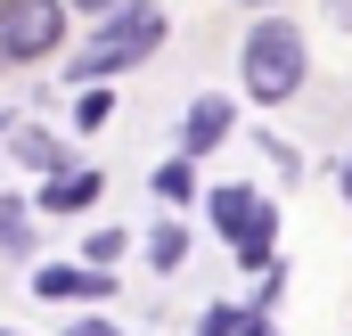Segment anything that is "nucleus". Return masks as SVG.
Segmentation results:
<instances>
[{
	"label": "nucleus",
	"mask_w": 352,
	"mask_h": 336,
	"mask_svg": "<svg viewBox=\"0 0 352 336\" xmlns=\"http://www.w3.org/2000/svg\"><path fill=\"white\" fill-rule=\"evenodd\" d=\"M156 41H164V8H156V0H123V8H115V25H98L82 50H74L66 83H98V74H115V66L148 58Z\"/></svg>",
	"instance_id": "1"
},
{
	"label": "nucleus",
	"mask_w": 352,
	"mask_h": 336,
	"mask_svg": "<svg viewBox=\"0 0 352 336\" xmlns=\"http://www.w3.org/2000/svg\"><path fill=\"white\" fill-rule=\"evenodd\" d=\"M246 90L278 107V98H295L303 90V33L287 25V17H263L254 33H246Z\"/></svg>",
	"instance_id": "2"
},
{
	"label": "nucleus",
	"mask_w": 352,
	"mask_h": 336,
	"mask_svg": "<svg viewBox=\"0 0 352 336\" xmlns=\"http://www.w3.org/2000/svg\"><path fill=\"white\" fill-rule=\"evenodd\" d=\"M66 41V8L58 0H8L0 8V58H50Z\"/></svg>",
	"instance_id": "3"
},
{
	"label": "nucleus",
	"mask_w": 352,
	"mask_h": 336,
	"mask_svg": "<svg viewBox=\"0 0 352 336\" xmlns=\"http://www.w3.org/2000/svg\"><path fill=\"white\" fill-rule=\"evenodd\" d=\"M213 230L246 254V262H270V205L254 189H213Z\"/></svg>",
	"instance_id": "4"
},
{
	"label": "nucleus",
	"mask_w": 352,
	"mask_h": 336,
	"mask_svg": "<svg viewBox=\"0 0 352 336\" xmlns=\"http://www.w3.org/2000/svg\"><path fill=\"white\" fill-rule=\"evenodd\" d=\"M221 132H230V98H197V107H188V123H180V156L221 148Z\"/></svg>",
	"instance_id": "5"
},
{
	"label": "nucleus",
	"mask_w": 352,
	"mask_h": 336,
	"mask_svg": "<svg viewBox=\"0 0 352 336\" xmlns=\"http://www.w3.org/2000/svg\"><path fill=\"white\" fill-rule=\"evenodd\" d=\"M33 287H41V295H107L115 279H98L82 262H50V271H33Z\"/></svg>",
	"instance_id": "6"
},
{
	"label": "nucleus",
	"mask_w": 352,
	"mask_h": 336,
	"mask_svg": "<svg viewBox=\"0 0 352 336\" xmlns=\"http://www.w3.org/2000/svg\"><path fill=\"white\" fill-rule=\"evenodd\" d=\"M90 197H98V172H58L41 205H50V213H66V205H90Z\"/></svg>",
	"instance_id": "7"
},
{
	"label": "nucleus",
	"mask_w": 352,
	"mask_h": 336,
	"mask_svg": "<svg viewBox=\"0 0 352 336\" xmlns=\"http://www.w3.org/2000/svg\"><path fill=\"white\" fill-rule=\"evenodd\" d=\"M16 165H33V172H58V165H66V148H58L50 132H16Z\"/></svg>",
	"instance_id": "8"
},
{
	"label": "nucleus",
	"mask_w": 352,
	"mask_h": 336,
	"mask_svg": "<svg viewBox=\"0 0 352 336\" xmlns=\"http://www.w3.org/2000/svg\"><path fill=\"white\" fill-rule=\"evenodd\" d=\"M188 189H197V180H188V156H180V165H156V197H164V205H188Z\"/></svg>",
	"instance_id": "9"
},
{
	"label": "nucleus",
	"mask_w": 352,
	"mask_h": 336,
	"mask_svg": "<svg viewBox=\"0 0 352 336\" xmlns=\"http://www.w3.org/2000/svg\"><path fill=\"white\" fill-rule=\"evenodd\" d=\"M180 254H188V238H180L173 222H164V230H156V238H148V262H156V271H173Z\"/></svg>",
	"instance_id": "10"
},
{
	"label": "nucleus",
	"mask_w": 352,
	"mask_h": 336,
	"mask_svg": "<svg viewBox=\"0 0 352 336\" xmlns=\"http://www.w3.org/2000/svg\"><path fill=\"white\" fill-rule=\"evenodd\" d=\"M74 115H82V132H98V123L115 115V98H107V90H82V107H74Z\"/></svg>",
	"instance_id": "11"
},
{
	"label": "nucleus",
	"mask_w": 352,
	"mask_h": 336,
	"mask_svg": "<svg viewBox=\"0 0 352 336\" xmlns=\"http://www.w3.org/2000/svg\"><path fill=\"white\" fill-rule=\"evenodd\" d=\"M0 246H25V205L0 197Z\"/></svg>",
	"instance_id": "12"
},
{
	"label": "nucleus",
	"mask_w": 352,
	"mask_h": 336,
	"mask_svg": "<svg viewBox=\"0 0 352 336\" xmlns=\"http://www.w3.org/2000/svg\"><path fill=\"white\" fill-rule=\"evenodd\" d=\"M205 336H246V312H230V304H221V312H205Z\"/></svg>",
	"instance_id": "13"
},
{
	"label": "nucleus",
	"mask_w": 352,
	"mask_h": 336,
	"mask_svg": "<svg viewBox=\"0 0 352 336\" xmlns=\"http://www.w3.org/2000/svg\"><path fill=\"white\" fill-rule=\"evenodd\" d=\"M328 17H336V25H344V33H352V0H328Z\"/></svg>",
	"instance_id": "14"
},
{
	"label": "nucleus",
	"mask_w": 352,
	"mask_h": 336,
	"mask_svg": "<svg viewBox=\"0 0 352 336\" xmlns=\"http://www.w3.org/2000/svg\"><path fill=\"white\" fill-rule=\"evenodd\" d=\"M66 336H115V328H107V320H82V328H66Z\"/></svg>",
	"instance_id": "15"
},
{
	"label": "nucleus",
	"mask_w": 352,
	"mask_h": 336,
	"mask_svg": "<svg viewBox=\"0 0 352 336\" xmlns=\"http://www.w3.org/2000/svg\"><path fill=\"white\" fill-rule=\"evenodd\" d=\"M74 8H90V17H98V8H115V0H74Z\"/></svg>",
	"instance_id": "16"
},
{
	"label": "nucleus",
	"mask_w": 352,
	"mask_h": 336,
	"mask_svg": "<svg viewBox=\"0 0 352 336\" xmlns=\"http://www.w3.org/2000/svg\"><path fill=\"white\" fill-rule=\"evenodd\" d=\"M246 336H270V320H246Z\"/></svg>",
	"instance_id": "17"
},
{
	"label": "nucleus",
	"mask_w": 352,
	"mask_h": 336,
	"mask_svg": "<svg viewBox=\"0 0 352 336\" xmlns=\"http://www.w3.org/2000/svg\"><path fill=\"white\" fill-rule=\"evenodd\" d=\"M336 180H344V197H352V156H344V172H336Z\"/></svg>",
	"instance_id": "18"
},
{
	"label": "nucleus",
	"mask_w": 352,
	"mask_h": 336,
	"mask_svg": "<svg viewBox=\"0 0 352 336\" xmlns=\"http://www.w3.org/2000/svg\"><path fill=\"white\" fill-rule=\"evenodd\" d=\"M0 336H16V328H0Z\"/></svg>",
	"instance_id": "19"
},
{
	"label": "nucleus",
	"mask_w": 352,
	"mask_h": 336,
	"mask_svg": "<svg viewBox=\"0 0 352 336\" xmlns=\"http://www.w3.org/2000/svg\"><path fill=\"white\" fill-rule=\"evenodd\" d=\"M254 8H263V0H254Z\"/></svg>",
	"instance_id": "20"
}]
</instances>
